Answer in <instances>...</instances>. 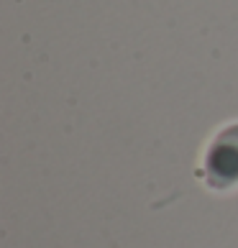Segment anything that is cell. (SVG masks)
<instances>
[{
	"label": "cell",
	"instance_id": "cell-1",
	"mask_svg": "<svg viewBox=\"0 0 238 248\" xmlns=\"http://www.w3.org/2000/svg\"><path fill=\"white\" fill-rule=\"evenodd\" d=\"M205 182L213 189L238 185V123L223 128L205 151Z\"/></svg>",
	"mask_w": 238,
	"mask_h": 248
}]
</instances>
